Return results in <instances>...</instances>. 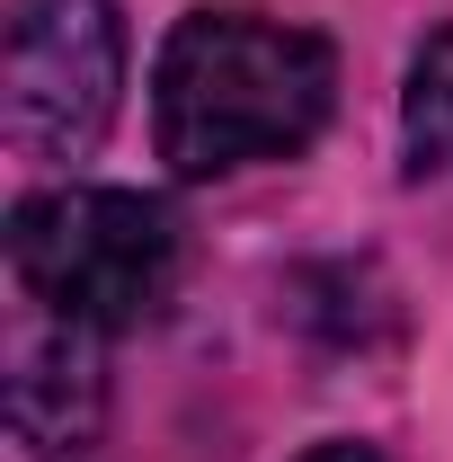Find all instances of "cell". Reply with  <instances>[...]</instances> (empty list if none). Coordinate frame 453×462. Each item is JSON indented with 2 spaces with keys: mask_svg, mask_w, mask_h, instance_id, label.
Wrapping results in <instances>:
<instances>
[{
  "mask_svg": "<svg viewBox=\"0 0 453 462\" xmlns=\"http://www.w3.org/2000/svg\"><path fill=\"white\" fill-rule=\"evenodd\" d=\"M338 98V54L311 27H276L249 9L178 18L152 71V134L178 178H231L249 161L302 152Z\"/></svg>",
  "mask_w": 453,
  "mask_h": 462,
  "instance_id": "obj_1",
  "label": "cell"
},
{
  "mask_svg": "<svg viewBox=\"0 0 453 462\" xmlns=\"http://www.w3.org/2000/svg\"><path fill=\"white\" fill-rule=\"evenodd\" d=\"M9 276L80 329H143L178 285V223L134 187H54L9 214Z\"/></svg>",
  "mask_w": 453,
  "mask_h": 462,
  "instance_id": "obj_2",
  "label": "cell"
},
{
  "mask_svg": "<svg viewBox=\"0 0 453 462\" xmlns=\"http://www.w3.org/2000/svg\"><path fill=\"white\" fill-rule=\"evenodd\" d=\"M125 27L116 0H9L0 54V134L27 161H80L116 125Z\"/></svg>",
  "mask_w": 453,
  "mask_h": 462,
  "instance_id": "obj_3",
  "label": "cell"
},
{
  "mask_svg": "<svg viewBox=\"0 0 453 462\" xmlns=\"http://www.w3.org/2000/svg\"><path fill=\"white\" fill-rule=\"evenodd\" d=\"M9 427L27 454H89L107 427V329L80 320H18L9 338Z\"/></svg>",
  "mask_w": 453,
  "mask_h": 462,
  "instance_id": "obj_4",
  "label": "cell"
},
{
  "mask_svg": "<svg viewBox=\"0 0 453 462\" xmlns=\"http://www.w3.org/2000/svg\"><path fill=\"white\" fill-rule=\"evenodd\" d=\"M400 161L409 178H453V27H436L418 62H409V89H400Z\"/></svg>",
  "mask_w": 453,
  "mask_h": 462,
  "instance_id": "obj_5",
  "label": "cell"
},
{
  "mask_svg": "<svg viewBox=\"0 0 453 462\" xmlns=\"http://www.w3.org/2000/svg\"><path fill=\"white\" fill-rule=\"evenodd\" d=\"M302 462H383V454H365V445H320V454H302Z\"/></svg>",
  "mask_w": 453,
  "mask_h": 462,
  "instance_id": "obj_6",
  "label": "cell"
}]
</instances>
